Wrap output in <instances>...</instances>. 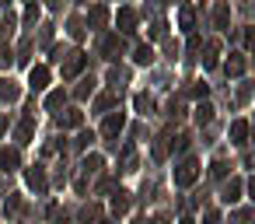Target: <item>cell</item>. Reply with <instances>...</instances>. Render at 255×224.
Instances as JSON below:
<instances>
[{"label": "cell", "mask_w": 255, "mask_h": 224, "mask_svg": "<svg viewBox=\"0 0 255 224\" xmlns=\"http://www.w3.org/2000/svg\"><path fill=\"white\" fill-rule=\"evenodd\" d=\"M192 179H196V161H182V165L175 168V182H178V186H189Z\"/></svg>", "instance_id": "6da1fadb"}, {"label": "cell", "mask_w": 255, "mask_h": 224, "mask_svg": "<svg viewBox=\"0 0 255 224\" xmlns=\"http://www.w3.org/2000/svg\"><path fill=\"white\" fill-rule=\"evenodd\" d=\"M28 84H32L35 91H42V88L49 84V70H46V67H32V74H28Z\"/></svg>", "instance_id": "7a4b0ae2"}, {"label": "cell", "mask_w": 255, "mask_h": 224, "mask_svg": "<svg viewBox=\"0 0 255 224\" xmlns=\"http://www.w3.org/2000/svg\"><path fill=\"white\" fill-rule=\"evenodd\" d=\"M220 200H224V203H238V200H241V182H238V179H231V182L224 186Z\"/></svg>", "instance_id": "3957f363"}, {"label": "cell", "mask_w": 255, "mask_h": 224, "mask_svg": "<svg viewBox=\"0 0 255 224\" xmlns=\"http://www.w3.org/2000/svg\"><path fill=\"white\" fill-rule=\"evenodd\" d=\"M28 186L32 189H46V172H42V165H35V168H28Z\"/></svg>", "instance_id": "277c9868"}, {"label": "cell", "mask_w": 255, "mask_h": 224, "mask_svg": "<svg viewBox=\"0 0 255 224\" xmlns=\"http://www.w3.org/2000/svg\"><path fill=\"white\" fill-rule=\"evenodd\" d=\"M123 123H126V119H123V112H119V116H109V119H105V126H102V133H105V137H116V133L123 130Z\"/></svg>", "instance_id": "5b68a950"}, {"label": "cell", "mask_w": 255, "mask_h": 224, "mask_svg": "<svg viewBox=\"0 0 255 224\" xmlns=\"http://www.w3.org/2000/svg\"><path fill=\"white\" fill-rule=\"evenodd\" d=\"M18 98V84L14 81H0V102H14Z\"/></svg>", "instance_id": "8992f818"}, {"label": "cell", "mask_w": 255, "mask_h": 224, "mask_svg": "<svg viewBox=\"0 0 255 224\" xmlns=\"http://www.w3.org/2000/svg\"><path fill=\"white\" fill-rule=\"evenodd\" d=\"M245 137H248V123H234L231 126V144H245Z\"/></svg>", "instance_id": "52a82bcc"}, {"label": "cell", "mask_w": 255, "mask_h": 224, "mask_svg": "<svg viewBox=\"0 0 255 224\" xmlns=\"http://www.w3.org/2000/svg\"><path fill=\"white\" fill-rule=\"evenodd\" d=\"M112 210H116V214H126V210H129V193H116Z\"/></svg>", "instance_id": "ba28073f"}, {"label": "cell", "mask_w": 255, "mask_h": 224, "mask_svg": "<svg viewBox=\"0 0 255 224\" xmlns=\"http://www.w3.org/2000/svg\"><path fill=\"white\" fill-rule=\"evenodd\" d=\"M0 165H4V172L18 168V151H4V154H0Z\"/></svg>", "instance_id": "9c48e42d"}, {"label": "cell", "mask_w": 255, "mask_h": 224, "mask_svg": "<svg viewBox=\"0 0 255 224\" xmlns=\"http://www.w3.org/2000/svg\"><path fill=\"white\" fill-rule=\"evenodd\" d=\"M119 25H123V32H133V25H136V14H133V11H123V14H119Z\"/></svg>", "instance_id": "30bf717a"}, {"label": "cell", "mask_w": 255, "mask_h": 224, "mask_svg": "<svg viewBox=\"0 0 255 224\" xmlns=\"http://www.w3.org/2000/svg\"><path fill=\"white\" fill-rule=\"evenodd\" d=\"M81 67H84V56H81V53H74V60H70V63H67V67H63V74H67V77H70V74H77V70H81Z\"/></svg>", "instance_id": "8fae6325"}, {"label": "cell", "mask_w": 255, "mask_h": 224, "mask_svg": "<svg viewBox=\"0 0 255 224\" xmlns=\"http://www.w3.org/2000/svg\"><path fill=\"white\" fill-rule=\"evenodd\" d=\"M105 18H109V11H105V7H95V11L88 14V21H91V25H105Z\"/></svg>", "instance_id": "7c38bea8"}, {"label": "cell", "mask_w": 255, "mask_h": 224, "mask_svg": "<svg viewBox=\"0 0 255 224\" xmlns=\"http://www.w3.org/2000/svg\"><path fill=\"white\" fill-rule=\"evenodd\" d=\"M154 60V49L150 46H136V63H150Z\"/></svg>", "instance_id": "4fadbf2b"}, {"label": "cell", "mask_w": 255, "mask_h": 224, "mask_svg": "<svg viewBox=\"0 0 255 224\" xmlns=\"http://www.w3.org/2000/svg\"><path fill=\"white\" fill-rule=\"evenodd\" d=\"M224 70H227V74H234V77H238V74H241V70H245V63H241V56H231V60H227V67H224Z\"/></svg>", "instance_id": "5bb4252c"}, {"label": "cell", "mask_w": 255, "mask_h": 224, "mask_svg": "<svg viewBox=\"0 0 255 224\" xmlns=\"http://www.w3.org/2000/svg\"><path fill=\"white\" fill-rule=\"evenodd\" d=\"M196 119H199V123H210V119H213V109H210V105H199V109H196Z\"/></svg>", "instance_id": "9a60e30c"}, {"label": "cell", "mask_w": 255, "mask_h": 224, "mask_svg": "<svg viewBox=\"0 0 255 224\" xmlns=\"http://www.w3.org/2000/svg\"><path fill=\"white\" fill-rule=\"evenodd\" d=\"M28 137H32V123H21L18 126V144H28Z\"/></svg>", "instance_id": "2e32d148"}, {"label": "cell", "mask_w": 255, "mask_h": 224, "mask_svg": "<svg viewBox=\"0 0 255 224\" xmlns=\"http://www.w3.org/2000/svg\"><path fill=\"white\" fill-rule=\"evenodd\" d=\"M46 105H49V109H60V105H63V91H53V95L46 98Z\"/></svg>", "instance_id": "e0dca14e"}, {"label": "cell", "mask_w": 255, "mask_h": 224, "mask_svg": "<svg viewBox=\"0 0 255 224\" xmlns=\"http://www.w3.org/2000/svg\"><path fill=\"white\" fill-rule=\"evenodd\" d=\"M63 123H67V126H81V112H77V109H70V112H67V119H63Z\"/></svg>", "instance_id": "ac0fdd59"}, {"label": "cell", "mask_w": 255, "mask_h": 224, "mask_svg": "<svg viewBox=\"0 0 255 224\" xmlns=\"http://www.w3.org/2000/svg\"><path fill=\"white\" fill-rule=\"evenodd\" d=\"M35 21H39V7H28L25 11V25H35Z\"/></svg>", "instance_id": "d6986e66"}, {"label": "cell", "mask_w": 255, "mask_h": 224, "mask_svg": "<svg viewBox=\"0 0 255 224\" xmlns=\"http://www.w3.org/2000/svg\"><path fill=\"white\" fill-rule=\"evenodd\" d=\"M182 28H192V11H182Z\"/></svg>", "instance_id": "ffe728a7"}, {"label": "cell", "mask_w": 255, "mask_h": 224, "mask_svg": "<svg viewBox=\"0 0 255 224\" xmlns=\"http://www.w3.org/2000/svg\"><path fill=\"white\" fill-rule=\"evenodd\" d=\"M109 105H112V95H102V98H98V105H95V109H109Z\"/></svg>", "instance_id": "44dd1931"}, {"label": "cell", "mask_w": 255, "mask_h": 224, "mask_svg": "<svg viewBox=\"0 0 255 224\" xmlns=\"http://www.w3.org/2000/svg\"><path fill=\"white\" fill-rule=\"evenodd\" d=\"M91 140H95V133H81V140H77V147H88Z\"/></svg>", "instance_id": "7402d4cb"}, {"label": "cell", "mask_w": 255, "mask_h": 224, "mask_svg": "<svg viewBox=\"0 0 255 224\" xmlns=\"http://www.w3.org/2000/svg\"><path fill=\"white\" fill-rule=\"evenodd\" d=\"M206 224H220V217L217 214H206Z\"/></svg>", "instance_id": "603a6c76"}, {"label": "cell", "mask_w": 255, "mask_h": 224, "mask_svg": "<svg viewBox=\"0 0 255 224\" xmlns=\"http://www.w3.org/2000/svg\"><path fill=\"white\" fill-rule=\"evenodd\" d=\"M248 193H252V200H255V179H252V182H248Z\"/></svg>", "instance_id": "cb8c5ba5"}, {"label": "cell", "mask_w": 255, "mask_h": 224, "mask_svg": "<svg viewBox=\"0 0 255 224\" xmlns=\"http://www.w3.org/2000/svg\"><path fill=\"white\" fill-rule=\"evenodd\" d=\"M4 4H11V0H0V7H4Z\"/></svg>", "instance_id": "d4e9b609"}, {"label": "cell", "mask_w": 255, "mask_h": 224, "mask_svg": "<svg viewBox=\"0 0 255 224\" xmlns=\"http://www.w3.org/2000/svg\"><path fill=\"white\" fill-rule=\"evenodd\" d=\"M182 224H192V221H182Z\"/></svg>", "instance_id": "484cf974"}]
</instances>
